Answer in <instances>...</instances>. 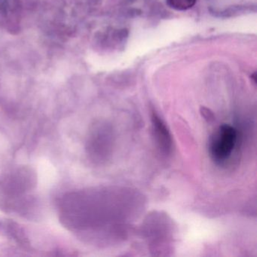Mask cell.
<instances>
[{"label":"cell","instance_id":"obj_1","mask_svg":"<svg viewBox=\"0 0 257 257\" xmlns=\"http://www.w3.org/2000/svg\"><path fill=\"white\" fill-rule=\"evenodd\" d=\"M37 184L35 170L27 165H18L0 174V199L27 196Z\"/></svg>","mask_w":257,"mask_h":257},{"label":"cell","instance_id":"obj_2","mask_svg":"<svg viewBox=\"0 0 257 257\" xmlns=\"http://www.w3.org/2000/svg\"><path fill=\"white\" fill-rule=\"evenodd\" d=\"M237 131L232 126L222 124L212 136L210 153L212 159L218 163L228 160L232 154L237 143Z\"/></svg>","mask_w":257,"mask_h":257},{"label":"cell","instance_id":"obj_3","mask_svg":"<svg viewBox=\"0 0 257 257\" xmlns=\"http://www.w3.org/2000/svg\"><path fill=\"white\" fill-rule=\"evenodd\" d=\"M153 129L158 144L160 147L161 150L165 153H169L172 149V140H171V134L162 119L157 114L153 113L152 116Z\"/></svg>","mask_w":257,"mask_h":257},{"label":"cell","instance_id":"obj_4","mask_svg":"<svg viewBox=\"0 0 257 257\" xmlns=\"http://www.w3.org/2000/svg\"><path fill=\"white\" fill-rule=\"evenodd\" d=\"M168 7L177 11H186L195 6L196 0H166Z\"/></svg>","mask_w":257,"mask_h":257}]
</instances>
